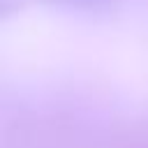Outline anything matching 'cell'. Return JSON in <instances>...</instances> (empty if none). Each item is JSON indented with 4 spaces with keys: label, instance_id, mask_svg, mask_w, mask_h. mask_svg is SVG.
<instances>
[{
    "label": "cell",
    "instance_id": "1",
    "mask_svg": "<svg viewBox=\"0 0 148 148\" xmlns=\"http://www.w3.org/2000/svg\"><path fill=\"white\" fill-rule=\"evenodd\" d=\"M74 2H97V0H74Z\"/></svg>",
    "mask_w": 148,
    "mask_h": 148
}]
</instances>
